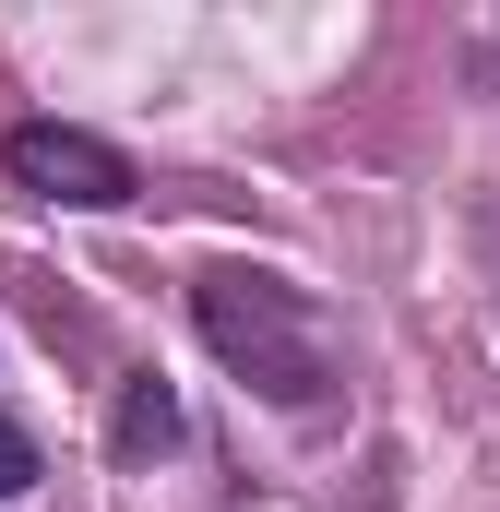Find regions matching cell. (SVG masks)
Returning <instances> with one entry per match:
<instances>
[{"mask_svg": "<svg viewBox=\"0 0 500 512\" xmlns=\"http://www.w3.org/2000/svg\"><path fill=\"white\" fill-rule=\"evenodd\" d=\"M191 322H203V346H215L262 405H322V393H334V334H322V310H310L286 274H262V262H215V274L191 286Z\"/></svg>", "mask_w": 500, "mask_h": 512, "instance_id": "1", "label": "cell"}, {"mask_svg": "<svg viewBox=\"0 0 500 512\" xmlns=\"http://www.w3.org/2000/svg\"><path fill=\"white\" fill-rule=\"evenodd\" d=\"M0 167H12V191L72 203V215H108V203L143 191V179H131V155L108 143V131H84V120H24L12 143H0Z\"/></svg>", "mask_w": 500, "mask_h": 512, "instance_id": "2", "label": "cell"}, {"mask_svg": "<svg viewBox=\"0 0 500 512\" xmlns=\"http://www.w3.org/2000/svg\"><path fill=\"white\" fill-rule=\"evenodd\" d=\"M108 453H120V465L179 453V393L155 382V370H143V382H120V405H108Z\"/></svg>", "mask_w": 500, "mask_h": 512, "instance_id": "3", "label": "cell"}, {"mask_svg": "<svg viewBox=\"0 0 500 512\" xmlns=\"http://www.w3.org/2000/svg\"><path fill=\"white\" fill-rule=\"evenodd\" d=\"M36 489V441H24V417H0V501H24Z\"/></svg>", "mask_w": 500, "mask_h": 512, "instance_id": "4", "label": "cell"}]
</instances>
